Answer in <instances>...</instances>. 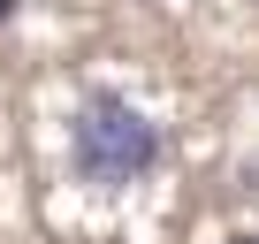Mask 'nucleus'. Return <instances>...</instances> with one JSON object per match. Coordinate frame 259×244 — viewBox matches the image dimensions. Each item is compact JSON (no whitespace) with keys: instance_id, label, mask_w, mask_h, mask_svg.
Returning <instances> with one entry per match:
<instances>
[{"instance_id":"obj_2","label":"nucleus","mask_w":259,"mask_h":244,"mask_svg":"<svg viewBox=\"0 0 259 244\" xmlns=\"http://www.w3.org/2000/svg\"><path fill=\"white\" fill-rule=\"evenodd\" d=\"M244 244H259V236H244Z\"/></svg>"},{"instance_id":"obj_1","label":"nucleus","mask_w":259,"mask_h":244,"mask_svg":"<svg viewBox=\"0 0 259 244\" xmlns=\"http://www.w3.org/2000/svg\"><path fill=\"white\" fill-rule=\"evenodd\" d=\"M69 160H76L84 183H138L160 160V130L122 92H92L69 122Z\"/></svg>"}]
</instances>
